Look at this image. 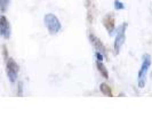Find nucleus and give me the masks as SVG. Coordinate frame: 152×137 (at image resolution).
<instances>
[{
    "mask_svg": "<svg viewBox=\"0 0 152 137\" xmlns=\"http://www.w3.org/2000/svg\"><path fill=\"white\" fill-rule=\"evenodd\" d=\"M152 64V58L150 54H144L142 56V65L138 71V76H137V86L140 89L144 88L145 82H146V77H148V72L149 68H151Z\"/></svg>",
    "mask_w": 152,
    "mask_h": 137,
    "instance_id": "1",
    "label": "nucleus"
},
{
    "mask_svg": "<svg viewBox=\"0 0 152 137\" xmlns=\"http://www.w3.org/2000/svg\"><path fill=\"white\" fill-rule=\"evenodd\" d=\"M44 23H45V26L47 28L48 32L53 36L57 34L62 29V24L58 20V17L52 13H47L44 16Z\"/></svg>",
    "mask_w": 152,
    "mask_h": 137,
    "instance_id": "2",
    "label": "nucleus"
},
{
    "mask_svg": "<svg viewBox=\"0 0 152 137\" xmlns=\"http://www.w3.org/2000/svg\"><path fill=\"white\" fill-rule=\"evenodd\" d=\"M95 56H96V58H97V61H103V58H104V55L102 53H99L96 50V53H95Z\"/></svg>",
    "mask_w": 152,
    "mask_h": 137,
    "instance_id": "14",
    "label": "nucleus"
},
{
    "mask_svg": "<svg viewBox=\"0 0 152 137\" xmlns=\"http://www.w3.org/2000/svg\"><path fill=\"white\" fill-rule=\"evenodd\" d=\"M10 33H12L10 23H9L6 16L1 15L0 16V36L4 39H9L10 38Z\"/></svg>",
    "mask_w": 152,
    "mask_h": 137,
    "instance_id": "5",
    "label": "nucleus"
},
{
    "mask_svg": "<svg viewBox=\"0 0 152 137\" xmlns=\"http://www.w3.org/2000/svg\"><path fill=\"white\" fill-rule=\"evenodd\" d=\"M89 41L91 42V45L95 47V49L97 52L102 53L103 55H107V47L101 41V39L97 38L94 33H89Z\"/></svg>",
    "mask_w": 152,
    "mask_h": 137,
    "instance_id": "7",
    "label": "nucleus"
},
{
    "mask_svg": "<svg viewBox=\"0 0 152 137\" xmlns=\"http://www.w3.org/2000/svg\"><path fill=\"white\" fill-rule=\"evenodd\" d=\"M128 24L127 23H122L120 26H118L117 29V36L114 39V54L118 55L121 50V47L124 46L126 41V30H127Z\"/></svg>",
    "mask_w": 152,
    "mask_h": 137,
    "instance_id": "3",
    "label": "nucleus"
},
{
    "mask_svg": "<svg viewBox=\"0 0 152 137\" xmlns=\"http://www.w3.org/2000/svg\"><path fill=\"white\" fill-rule=\"evenodd\" d=\"M17 96H18V97H22L23 96V82L22 81H18V84H17Z\"/></svg>",
    "mask_w": 152,
    "mask_h": 137,
    "instance_id": "13",
    "label": "nucleus"
},
{
    "mask_svg": "<svg viewBox=\"0 0 152 137\" xmlns=\"http://www.w3.org/2000/svg\"><path fill=\"white\" fill-rule=\"evenodd\" d=\"M18 72H20V66L16 63V61L12 57H8V60L6 61V73L9 79V81L12 84H14L17 80L18 77Z\"/></svg>",
    "mask_w": 152,
    "mask_h": 137,
    "instance_id": "4",
    "label": "nucleus"
},
{
    "mask_svg": "<svg viewBox=\"0 0 152 137\" xmlns=\"http://www.w3.org/2000/svg\"><path fill=\"white\" fill-rule=\"evenodd\" d=\"M102 23H103V26L109 32V34H112L114 32V29H115V18H114L113 14H111V13L107 14L103 17Z\"/></svg>",
    "mask_w": 152,
    "mask_h": 137,
    "instance_id": "6",
    "label": "nucleus"
},
{
    "mask_svg": "<svg viewBox=\"0 0 152 137\" xmlns=\"http://www.w3.org/2000/svg\"><path fill=\"white\" fill-rule=\"evenodd\" d=\"M114 8L117 10H122V9H125V5L120 0H114Z\"/></svg>",
    "mask_w": 152,
    "mask_h": 137,
    "instance_id": "11",
    "label": "nucleus"
},
{
    "mask_svg": "<svg viewBox=\"0 0 152 137\" xmlns=\"http://www.w3.org/2000/svg\"><path fill=\"white\" fill-rule=\"evenodd\" d=\"M9 4H10V0H0V12L6 13L9 7Z\"/></svg>",
    "mask_w": 152,
    "mask_h": 137,
    "instance_id": "10",
    "label": "nucleus"
},
{
    "mask_svg": "<svg viewBox=\"0 0 152 137\" xmlns=\"http://www.w3.org/2000/svg\"><path fill=\"white\" fill-rule=\"evenodd\" d=\"M1 50H2V57H4V61L6 62L8 60V49L6 45L1 46Z\"/></svg>",
    "mask_w": 152,
    "mask_h": 137,
    "instance_id": "12",
    "label": "nucleus"
},
{
    "mask_svg": "<svg viewBox=\"0 0 152 137\" xmlns=\"http://www.w3.org/2000/svg\"><path fill=\"white\" fill-rule=\"evenodd\" d=\"M99 90L101 93L104 95V96H107V97H113V93H112V89L111 87L107 85L105 82H102L99 85Z\"/></svg>",
    "mask_w": 152,
    "mask_h": 137,
    "instance_id": "9",
    "label": "nucleus"
},
{
    "mask_svg": "<svg viewBox=\"0 0 152 137\" xmlns=\"http://www.w3.org/2000/svg\"><path fill=\"white\" fill-rule=\"evenodd\" d=\"M96 68H97V71L99 72V74L105 78V79H109V71H107V66L103 64L102 61H96Z\"/></svg>",
    "mask_w": 152,
    "mask_h": 137,
    "instance_id": "8",
    "label": "nucleus"
}]
</instances>
